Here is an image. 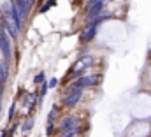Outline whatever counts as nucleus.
<instances>
[{"instance_id":"f257e3e1","label":"nucleus","mask_w":151,"mask_h":137,"mask_svg":"<svg viewBox=\"0 0 151 137\" xmlns=\"http://www.w3.org/2000/svg\"><path fill=\"white\" fill-rule=\"evenodd\" d=\"M0 53L4 56V63H11L12 62V46H11V37L5 32V27L0 19Z\"/></svg>"},{"instance_id":"f03ea898","label":"nucleus","mask_w":151,"mask_h":137,"mask_svg":"<svg viewBox=\"0 0 151 137\" xmlns=\"http://www.w3.org/2000/svg\"><path fill=\"white\" fill-rule=\"evenodd\" d=\"M104 7H106L104 0H91L90 5H88V9H86V16H88V19L97 18V16L104 11Z\"/></svg>"},{"instance_id":"7ed1b4c3","label":"nucleus","mask_w":151,"mask_h":137,"mask_svg":"<svg viewBox=\"0 0 151 137\" xmlns=\"http://www.w3.org/2000/svg\"><path fill=\"white\" fill-rule=\"evenodd\" d=\"M77 125H79V118H77V116H65V118L60 121V125H58V132H60V134H65V132L76 128Z\"/></svg>"},{"instance_id":"20e7f679","label":"nucleus","mask_w":151,"mask_h":137,"mask_svg":"<svg viewBox=\"0 0 151 137\" xmlns=\"http://www.w3.org/2000/svg\"><path fill=\"white\" fill-rule=\"evenodd\" d=\"M99 83V76H95V74H90V76H83V77H79L77 81H74V84L77 88H81V90H84V88H90V86H95Z\"/></svg>"},{"instance_id":"39448f33","label":"nucleus","mask_w":151,"mask_h":137,"mask_svg":"<svg viewBox=\"0 0 151 137\" xmlns=\"http://www.w3.org/2000/svg\"><path fill=\"white\" fill-rule=\"evenodd\" d=\"M14 4H16V9H18V14H19L21 21H25L28 12H30V9H32V4L28 0H14Z\"/></svg>"},{"instance_id":"423d86ee","label":"nucleus","mask_w":151,"mask_h":137,"mask_svg":"<svg viewBox=\"0 0 151 137\" xmlns=\"http://www.w3.org/2000/svg\"><path fill=\"white\" fill-rule=\"evenodd\" d=\"M91 65H93V58H90V56L81 58V60H77V63L72 67V72L79 74V76H83V72H84L88 67H91Z\"/></svg>"},{"instance_id":"0eeeda50","label":"nucleus","mask_w":151,"mask_h":137,"mask_svg":"<svg viewBox=\"0 0 151 137\" xmlns=\"http://www.w3.org/2000/svg\"><path fill=\"white\" fill-rule=\"evenodd\" d=\"M97 28H99V27H95V25L88 23V27L83 30V34H81V37H79V39H81V42H84V44H86V42H91V40L95 39V35H97Z\"/></svg>"},{"instance_id":"6e6552de","label":"nucleus","mask_w":151,"mask_h":137,"mask_svg":"<svg viewBox=\"0 0 151 137\" xmlns=\"http://www.w3.org/2000/svg\"><path fill=\"white\" fill-rule=\"evenodd\" d=\"M39 104V95L37 93H27L25 95V99H23V105L27 107V111H28V114L34 111V107Z\"/></svg>"},{"instance_id":"1a4fd4ad","label":"nucleus","mask_w":151,"mask_h":137,"mask_svg":"<svg viewBox=\"0 0 151 137\" xmlns=\"http://www.w3.org/2000/svg\"><path fill=\"white\" fill-rule=\"evenodd\" d=\"M83 99V92H76V93H67L63 99V105L65 107H74L77 105V102Z\"/></svg>"},{"instance_id":"9d476101","label":"nucleus","mask_w":151,"mask_h":137,"mask_svg":"<svg viewBox=\"0 0 151 137\" xmlns=\"http://www.w3.org/2000/svg\"><path fill=\"white\" fill-rule=\"evenodd\" d=\"M7 79H9V65L4 63V60H0V88L5 86Z\"/></svg>"},{"instance_id":"9b49d317","label":"nucleus","mask_w":151,"mask_h":137,"mask_svg":"<svg viewBox=\"0 0 151 137\" xmlns=\"http://www.w3.org/2000/svg\"><path fill=\"white\" fill-rule=\"evenodd\" d=\"M34 125H35V118L32 116V114H28L27 116V120L21 123V132H25V134H28L32 128H34Z\"/></svg>"},{"instance_id":"f8f14e48","label":"nucleus","mask_w":151,"mask_h":137,"mask_svg":"<svg viewBox=\"0 0 151 137\" xmlns=\"http://www.w3.org/2000/svg\"><path fill=\"white\" fill-rule=\"evenodd\" d=\"M81 132H83V128H81V125H77L72 130H69V132H65V134H60V137H77Z\"/></svg>"},{"instance_id":"ddd939ff","label":"nucleus","mask_w":151,"mask_h":137,"mask_svg":"<svg viewBox=\"0 0 151 137\" xmlns=\"http://www.w3.org/2000/svg\"><path fill=\"white\" fill-rule=\"evenodd\" d=\"M55 4H56V0H47V2H44V5H40V7H39V12H40V14L47 12V11H49Z\"/></svg>"},{"instance_id":"4468645a","label":"nucleus","mask_w":151,"mask_h":137,"mask_svg":"<svg viewBox=\"0 0 151 137\" xmlns=\"http://www.w3.org/2000/svg\"><path fill=\"white\" fill-rule=\"evenodd\" d=\"M58 118V107H53L47 114V123H55V120Z\"/></svg>"},{"instance_id":"2eb2a0df","label":"nucleus","mask_w":151,"mask_h":137,"mask_svg":"<svg viewBox=\"0 0 151 137\" xmlns=\"http://www.w3.org/2000/svg\"><path fill=\"white\" fill-rule=\"evenodd\" d=\"M46 83V74L44 72H39L34 76V84H44Z\"/></svg>"},{"instance_id":"dca6fc26","label":"nucleus","mask_w":151,"mask_h":137,"mask_svg":"<svg viewBox=\"0 0 151 137\" xmlns=\"http://www.w3.org/2000/svg\"><path fill=\"white\" fill-rule=\"evenodd\" d=\"M16 105H18V104L12 102L11 104V107H9V114H7V120H9V121H12L14 116H16Z\"/></svg>"},{"instance_id":"f3484780","label":"nucleus","mask_w":151,"mask_h":137,"mask_svg":"<svg viewBox=\"0 0 151 137\" xmlns=\"http://www.w3.org/2000/svg\"><path fill=\"white\" fill-rule=\"evenodd\" d=\"M47 90H49V88H47V83H44V84H40V90H39V99H40V100L44 99V95L47 93Z\"/></svg>"},{"instance_id":"a211bd4d","label":"nucleus","mask_w":151,"mask_h":137,"mask_svg":"<svg viewBox=\"0 0 151 137\" xmlns=\"http://www.w3.org/2000/svg\"><path fill=\"white\" fill-rule=\"evenodd\" d=\"M18 127H19V123H12V125L7 128V136H9V137L14 136V134H16V130H18Z\"/></svg>"},{"instance_id":"6ab92c4d","label":"nucleus","mask_w":151,"mask_h":137,"mask_svg":"<svg viewBox=\"0 0 151 137\" xmlns=\"http://www.w3.org/2000/svg\"><path fill=\"white\" fill-rule=\"evenodd\" d=\"M46 83H47V88H49V90H53V88L58 86V79H56V77H51V79L46 81Z\"/></svg>"},{"instance_id":"aec40b11","label":"nucleus","mask_w":151,"mask_h":137,"mask_svg":"<svg viewBox=\"0 0 151 137\" xmlns=\"http://www.w3.org/2000/svg\"><path fill=\"white\" fill-rule=\"evenodd\" d=\"M46 134L47 136H53L55 134V123H47L46 125Z\"/></svg>"},{"instance_id":"412c9836","label":"nucleus","mask_w":151,"mask_h":137,"mask_svg":"<svg viewBox=\"0 0 151 137\" xmlns=\"http://www.w3.org/2000/svg\"><path fill=\"white\" fill-rule=\"evenodd\" d=\"M0 137H9V136H7V128H4V130H0Z\"/></svg>"},{"instance_id":"4be33fe9","label":"nucleus","mask_w":151,"mask_h":137,"mask_svg":"<svg viewBox=\"0 0 151 137\" xmlns=\"http://www.w3.org/2000/svg\"><path fill=\"white\" fill-rule=\"evenodd\" d=\"M0 112H2V95H0Z\"/></svg>"},{"instance_id":"5701e85b","label":"nucleus","mask_w":151,"mask_h":137,"mask_svg":"<svg viewBox=\"0 0 151 137\" xmlns=\"http://www.w3.org/2000/svg\"><path fill=\"white\" fill-rule=\"evenodd\" d=\"M28 2H30V4H32V5H34V4H35V0H28Z\"/></svg>"},{"instance_id":"b1692460","label":"nucleus","mask_w":151,"mask_h":137,"mask_svg":"<svg viewBox=\"0 0 151 137\" xmlns=\"http://www.w3.org/2000/svg\"><path fill=\"white\" fill-rule=\"evenodd\" d=\"M90 2H91V0H90Z\"/></svg>"}]
</instances>
